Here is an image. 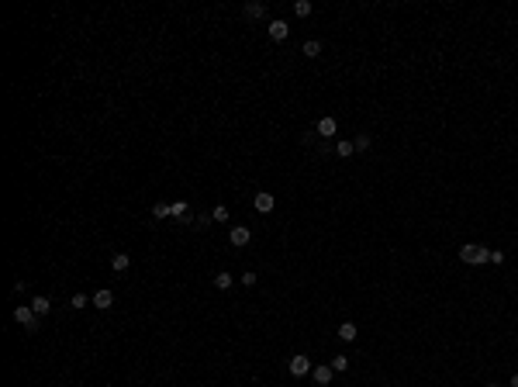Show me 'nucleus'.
<instances>
[{
  "label": "nucleus",
  "instance_id": "1",
  "mask_svg": "<svg viewBox=\"0 0 518 387\" xmlns=\"http://www.w3.org/2000/svg\"><path fill=\"white\" fill-rule=\"evenodd\" d=\"M459 259H463V263H473V266H484V263H491V249H484V245H477V242H466V245L459 249Z\"/></svg>",
  "mask_w": 518,
  "mask_h": 387
},
{
  "label": "nucleus",
  "instance_id": "2",
  "mask_svg": "<svg viewBox=\"0 0 518 387\" xmlns=\"http://www.w3.org/2000/svg\"><path fill=\"white\" fill-rule=\"evenodd\" d=\"M14 321H17V325H24L28 332H35V328H38V314L31 311V305H17V308H14Z\"/></svg>",
  "mask_w": 518,
  "mask_h": 387
},
{
  "label": "nucleus",
  "instance_id": "3",
  "mask_svg": "<svg viewBox=\"0 0 518 387\" xmlns=\"http://www.w3.org/2000/svg\"><path fill=\"white\" fill-rule=\"evenodd\" d=\"M252 208H256L259 215H270V211L277 208V197H273V194H266V190H259V194L252 197Z\"/></svg>",
  "mask_w": 518,
  "mask_h": 387
},
{
  "label": "nucleus",
  "instance_id": "4",
  "mask_svg": "<svg viewBox=\"0 0 518 387\" xmlns=\"http://www.w3.org/2000/svg\"><path fill=\"white\" fill-rule=\"evenodd\" d=\"M287 370H291V374H294V377H307V374H311V370H314V367H311V360H307V356H300V353H297L294 360H291V363H287Z\"/></svg>",
  "mask_w": 518,
  "mask_h": 387
},
{
  "label": "nucleus",
  "instance_id": "5",
  "mask_svg": "<svg viewBox=\"0 0 518 387\" xmlns=\"http://www.w3.org/2000/svg\"><path fill=\"white\" fill-rule=\"evenodd\" d=\"M287 35H291V24L280 21V17H273V21H270V38H273V42H284Z\"/></svg>",
  "mask_w": 518,
  "mask_h": 387
},
{
  "label": "nucleus",
  "instance_id": "6",
  "mask_svg": "<svg viewBox=\"0 0 518 387\" xmlns=\"http://www.w3.org/2000/svg\"><path fill=\"white\" fill-rule=\"evenodd\" d=\"M228 238H231V245H249V242H252V232H249L245 225H235V229L228 232Z\"/></svg>",
  "mask_w": 518,
  "mask_h": 387
},
{
  "label": "nucleus",
  "instance_id": "7",
  "mask_svg": "<svg viewBox=\"0 0 518 387\" xmlns=\"http://www.w3.org/2000/svg\"><path fill=\"white\" fill-rule=\"evenodd\" d=\"M332 377H335V370H332V367H325V363H321V367H314V370H311V381H314V384H332Z\"/></svg>",
  "mask_w": 518,
  "mask_h": 387
},
{
  "label": "nucleus",
  "instance_id": "8",
  "mask_svg": "<svg viewBox=\"0 0 518 387\" xmlns=\"http://www.w3.org/2000/svg\"><path fill=\"white\" fill-rule=\"evenodd\" d=\"M90 305H93V308H100V311H107L111 305H114V294H111V291H97V294L90 298Z\"/></svg>",
  "mask_w": 518,
  "mask_h": 387
},
{
  "label": "nucleus",
  "instance_id": "9",
  "mask_svg": "<svg viewBox=\"0 0 518 387\" xmlns=\"http://www.w3.org/2000/svg\"><path fill=\"white\" fill-rule=\"evenodd\" d=\"M335 132H339V121H335V118H321V121H318V135H321V139H332Z\"/></svg>",
  "mask_w": 518,
  "mask_h": 387
},
{
  "label": "nucleus",
  "instance_id": "10",
  "mask_svg": "<svg viewBox=\"0 0 518 387\" xmlns=\"http://www.w3.org/2000/svg\"><path fill=\"white\" fill-rule=\"evenodd\" d=\"M356 335H360V332H356L353 321H342V325H339V339H342V342H353Z\"/></svg>",
  "mask_w": 518,
  "mask_h": 387
},
{
  "label": "nucleus",
  "instance_id": "11",
  "mask_svg": "<svg viewBox=\"0 0 518 387\" xmlns=\"http://www.w3.org/2000/svg\"><path fill=\"white\" fill-rule=\"evenodd\" d=\"M245 17L249 21H259V17H266V7L263 3H245Z\"/></svg>",
  "mask_w": 518,
  "mask_h": 387
},
{
  "label": "nucleus",
  "instance_id": "12",
  "mask_svg": "<svg viewBox=\"0 0 518 387\" xmlns=\"http://www.w3.org/2000/svg\"><path fill=\"white\" fill-rule=\"evenodd\" d=\"M111 266H114V270H118V273H125V270H128V266H132V256H128V252H118V256H114V259H111Z\"/></svg>",
  "mask_w": 518,
  "mask_h": 387
},
{
  "label": "nucleus",
  "instance_id": "13",
  "mask_svg": "<svg viewBox=\"0 0 518 387\" xmlns=\"http://www.w3.org/2000/svg\"><path fill=\"white\" fill-rule=\"evenodd\" d=\"M353 153H356V146H353L349 139H342V142L335 146V155H339V159H349V155H353Z\"/></svg>",
  "mask_w": 518,
  "mask_h": 387
},
{
  "label": "nucleus",
  "instance_id": "14",
  "mask_svg": "<svg viewBox=\"0 0 518 387\" xmlns=\"http://www.w3.org/2000/svg\"><path fill=\"white\" fill-rule=\"evenodd\" d=\"M300 52H304L307 59H318V56H321V42H314V38H311V42H304V49H300Z\"/></svg>",
  "mask_w": 518,
  "mask_h": 387
},
{
  "label": "nucleus",
  "instance_id": "15",
  "mask_svg": "<svg viewBox=\"0 0 518 387\" xmlns=\"http://www.w3.org/2000/svg\"><path fill=\"white\" fill-rule=\"evenodd\" d=\"M328 367H332L335 374H346V370H349V356H342V353H339V356H332V363H328Z\"/></svg>",
  "mask_w": 518,
  "mask_h": 387
},
{
  "label": "nucleus",
  "instance_id": "16",
  "mask_svg": "<svg viewBox=\"0 0 518 387\" xmlns=\"http://www.w3.org/2000/svg\"><path fill=\"white\" fill-rule=\"evenodd\" d=\"M49 308H52V305H49V298H35V301H31V311H35L38 318H42V314H49Z\"/></svg>",
  "mask_w": 518,
  "mask_h": 387
},
{
  "label": "nucleus",
  "instance_id": "17",
  "mask_svg": "<svg viewBox=\"0 0 518 387\" xmlns=\"http://www.w3.org/2000/svg\"><path fill=\"white\" fill-rule=\"evenodd\" d=\"M353 146H356V153H367V149L373 146V135H367V132H363V135H356V142H353Z\"/></svg>",
  "mask_w": 518,
  "mask_h": 387
},
{
  "label": "nucleus",
  "instance_id": "18",
  "mask_svg": "<svg viewBox=\"0 0 518 387\" xmlns=\"http://www.w3.org/2000/svg\"><path fill=\"white\" fill-rule=\"evenodd\" d=\"M231 284H235V277H231V273H218V277H215V287H218V291H228Z\"/></svg>",
  "mask_w": 518,
  "mask_h": 387
},
{
  "label": "nucleus",
  "instance_id": "19",
  "mask_svg": "<svg viewBox=\"0 0 518 387\" xmlns=\"http://www.w3.org/2000/svg\"><path fill=\"white\" fill-rule=\"evenodd\" d=\"M173 218H190V208L183 201H173Z\"/></svg>",
  "mask_w": 518,
  "mask_h": 387
},
{
  "label": "nucleus",
  "instance_id": "20",
  "mask_svg": "<svg viewBox=\"0 0 518 387\" xmlns=\"http://www.w3.org/2000/svg\"><path fill=\"white\" fill-rule=\"evenodd\" d=\"M152 215H155V218H169V215H173V204H155Z\"/></svg>",
  "mask_w": 518,
  "mask_h": 387
},
{
  "label": "nucleus",
  "instance_id": "21",
  "mask_svg": "<svg viewBox=\"0 0 518 387\" xmlns=\"http://www.w3.org/2000/svg\"><path fill=\"white\" fill-rule=\"evenodd\" d=\"M294 14H297V17H307V14H311V3H307V0H297V3H294Z\"/></svg>",
  "mask_w": 518,
  "mask_h": 387
},
{
  "label": "nucleus",
  "instance_id": "22",
  "mask_svg": "<svg viewBox=\"0 0 518 387\" xmlns=\"http://www.w3.org/2000/svg\"><path fill=\"white\" fill-rule=\"evenodd\" d=\"M70 305L79 311V308H86V305H90V298H86V294H73V301H70Z\"/></svg>",
  "mask_w": 518,
  "mask_h": 387
},
{
  "label": "nucleus",
  "instance_id": "23",
  "mask_svg": "<svg viewBox=\"0 0 518 387\" xmlns=\"http://www.w3.org/2000/svg\"><path fill=\"white\" fill-rule=\"evenodd\" d=\"M211 218H215V222H228V208H224V204H218V208H215V215H211Z\"/></svg>",
  "mask_w": 518,
  "mask_h": 387
},
{
  "label": "nucleus",
  "instance_id": "24",
  "mask_svg": "<svg viewBox=\"0 0 518 387\" xmlns=\"http://www.w3.org/2000/svg\"><path fill=\"white\" fill-rule=\"evenodd\" d=\"M491 263H505V252L501 249H491Z\"/></svg>",
  "mask_w": 518,
  "mask_h": 387
},
{
  "label": "nucleus",
  "instance_id": "25",
  "mask_svg": "<svg viewBox=\"0 0 518 387\" xmlns=\"http://www.w3.org/2000/svg\"><path fill=\"white\" fill-rule=\"evenodd\" d=\"M508 387H518V374H515V377H512V381H508Z\"/></svg>",
  "mask_w": 518,
  "mask_h": 387
},
{
  "label": "nucleus",
  "instance_id": "26",
  "mask_svg": "<svg viewBox=\"0 0 518 387\" xmlns=\"http://www.w3.org/2000/svg\"><path fill=\"white\" fill-rule=\"evenodd\" d=\"M487 387H501V384H487Z\"/></svg>",
  "mask_w": 518,
  "mask_h": 387
}]
</instances>
